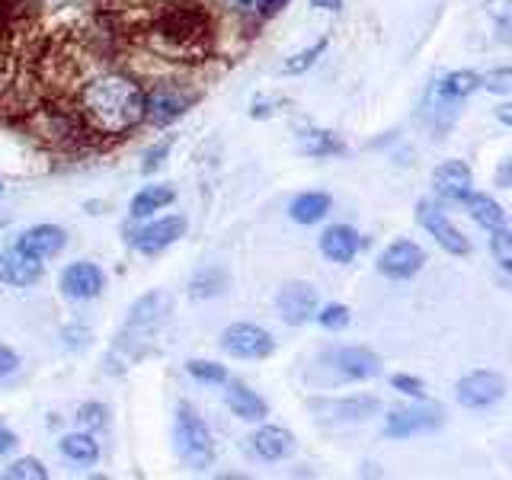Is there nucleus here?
<instances>
[{
    "label": "nucleus",
    "instance_id": "obj_28",
    "mask_svg": "<svg viewBox=\"0 0 512 480\" xmlns=\"http://www.w3.org/2000/svg\"><path fill=\"white\" fill-rule=\"evenodd\" d=\"M218 4L244 20H272L288 7V0H218Z\"/></svg>",
    "mask_w": 512,
    "mask_h": 480
},
{
    "label": "nucleus",
    "instance_id": "obj_10",
    "mask_svg": "<svg viewBox=\"0 0 512 480\" xmlns=\"http://www.w3.org/2000/svg\"><path fill=\"white\" fill-rule=\"evenodd\" d=\"M445 423V407L429 404V407H410V410H391L388 423H384V436L388 439H410L420 432H432Z\"/></svg>",
    "mask_w": 512,
    "mask_h": 480
},
{
    "label": "nucleus",
    "instance_id": "obj_29",
    "mask_svg": "<svg viewBox=\"0 0 512 480\" xmlns=\"http://www.w3.org/2000/svg\"><path fill=\"white\" fill-rule=\"evenodd\" d=\"M327 45H330V39L324 36V39H317L311 48H301L298 55H292V58H288V61L282 64V71H285V74H304V71H311L314 64L320 61V55L327 52Z\"/></svg>",
    "mask_w": 512,
    "mask_h": 480
},
{
    "label": "nucleus",
    "instance_id": "obj_4",
    "mask_svg": "<svg viewBox=\"0 0 512 480\" xmlns=\"http://www.w3.org/2000/svg\"><path fill=\"white\" fill-rule=\"evenodd\" d=\"M176 452H180V458L189 464L192 471L212 468V461H215L212 432H208L205 420L196 413L192 404L176 407Z\"/></svg>",
    "mask_w": 512,
    "mask_h": 480
},
{
    "label": "nucleus",
    "instance_id": "obj_45",
    "mask_svg": "<svg viewBox=\"0 0 512 480\" xmlns=\"http://www.w3.org/2000/svg\"><path fill=\"white\" fill-rule=\"evenodd\" d=\"M0 192H4V183H0Z\"/></svg>",
    "mask_w": 512,
    "mask_h": 480
},
{
    "label": "nucleus",
    "instance_id": "obj_9",
    "mask_svg": "<svg viewBox=\"0 0 512 480\" xmlns=\"http://www.w3.org/2000/svg\"><path fill=\"white\" fill-rule=\"evenodd\" d=\"M416 221H420L423 228L439 240L445 253H452V256H468L471 253L468 237H464L455 224L448 221V215L442 212V205H436L432 199H423L420 205H416Z\"/></svg>",
    "mask_w": 512,
    "mask_h": 480
},
{
    "label": "nucleus",
    "instance_id": "obj_33",
    "mask_svg": "<svg viewBox=\"0 0 512 480\" xmlns=\"http://www.w3.org/2000/svg\"><path fill=\"white\" fill-rule=\"evenodd\" d=\"M490 253H493V260L500 263V269H512V234L506 231V224L503 228H493V237H490Z\"/></svg>",
    "mask_w": 512,
    "mask_h": 480
},
{
    "label": "nucleus",
    "instance_id": "obj_16",
    "mask_svg": "<svg viewBox=\"0 0 512 480\" xmlns=\"http://www.w3.org/2000/svg\"><path fill=\"white\" fill-rule=\"evenodd\" d=\"M474 186V173L464 160H445L432 170V189L442 202H461Z\"/></svg>",
    "mask_w": 512,
    "mask_h": 480
},
{
    "label": "nucleus",
    "instance_id": "obj_7",
    "mask_svg": "<svg viewBox=\"0 0 512 480\" xmlns=\"http://www.w3.org/2000/svg\"><path fill=\"white\" fill-rule=\"evenodd\" d=\"M458 404L468 407V410H487L493 404H500L506 397V378L500 372H484V368H477V372L464 375L458 381Z\"/></svg>",
    "mask_w": 512,
    "mask_h": 480
},
{
    "label": "nucleus",
    "instance_id": "obj_30",
    "mask_svg": "<svg viewBox=\"0 0 512 480\" xmlns=\"http://www.w3.org/2000/svg\"><path fill=\"white\" fill-rule=\"evenodd\" d=\"M317 324L324 327V330H333V333H340L352 324V311L346 308V304L340 301H333V304H324V308H317Z\"/></svg>",
    "mask_w": 512,
    "mask_h": 480
},
{
    "label": "nucleus",
    "instance_id": "obj_36",
    "mask_svg": "<svg viewBox=\"0 0 512 480\" xmlns=\"http://www.w3.org/2000/svg\"><path fill=\"white\" fill-rule=\"evenodd\" d=\"M480 87H487L490 93L509 96L512 93V71L509 68H496V71L480 74Z\"/></svg>",
    "mask_w": 512,
    "mask_h": 480
},
{
    "label": "nucleus",
    "instance_id": "obj_5",
    "mask_svg": "<svg viewBox=\"0 0 512 480\" xmlns=\"http://www.w3.org/2000/svg\"><path fill=\"white\" fill-rule=\"evenodd\" d=\"M320 372H327V378H317V384H343V381H372L381 375V359L372 349L365 346H343L324 352L317 359Z\"/></svg>",
    "mask_w": 512,
    "mask_h": 480
},
{
    "label": "nucleus",
    "instance_id": "obj_34",
    "mask_svg": "<svg viewBox=\"0 0 512 480\" xmlns=\"http://www.w3.org/2000/svg\"><path fill=\"white\" fill-rule=\"evenodd\" d=\"M228 279H224V272L212 269V272H202V276L192 282V298H212V295H221Z\"/></svg>",
    "mask_w": 512,
    "mask_h": 480
},
{
    "label": "nucleus",
    "instance_id": "obj_22",
    "mask_svg": "<svg viewBox=\"0 0 512 480\" xmlns=\"http://www.w3.org/2000/svg\"><path fill=\"white\" fill-rule=\"evenodd\" d=\"M228 404L240 420H247V423H260L269 416V404L256 391H250L244 381L228 378Z\"/></svg>",
    "mask_w": 512,
    "mask_h": 480
},
{
    "label": "nucleus",
    "instance_id": "obj_12",
    "mask_svg": "<svg viewBox=\"0 0 512 480\" xmlns=\"http://www.w3.org/2000/svg\"><path fill=\"white\" fill-rule=\"evenodd\" d=\"M144 103H148V119L157 128H167L176 122L183 112L196 103V93H186L176 84H157L151 93H144Z\"/></svg>",
    "mask_w": 512,
    "mask_h": 480
},
{
    "label": "nucleus",
    "instance_id": "obj_18",
    "mask_svg": "<svg viewBox=\"0 0 512 480\" xmlns=\"http://www.w3.org/2000/svg\"><path fill=\"white\" fill-rule=\"evenodd\" d=\"M477 87H480V74H474V71H448V74H442L436 80V84H432L429 100H436L442 109H452L461 100H468Z\"/></svg>",
    "mask_w": 512,
    "mask_h": 480
},
{
    "label": "nucleus",
    "instance_id": "obj_21",
    "mask_svg": "<svg viewBox=\"0 0 512 480\" xmlns=\"http://www.w3.org/2000/svg\"><path fill=\"white\" fill-rule=\"evenodd\" d=\"M317 413H330L336 420H346V423H359L375 416L381 410V400L378 397H343V400H314L311 404Z\"/></svg>",
    "mask_w": 512,
    "mask_h": 480
},
{
    "label": "nucleus",
    "instance_id": "obj_1",
    "mask_svg": "<svg viewBox=\"0 0 512 480\" xmlns=\"http://www.w3.org/2000/svg\"><path fill=\"white\" fill-rule=\"evenodd\" d=\"M74 119L84 125V132L103 138H122L148 119V103L138 80L128 74H103L93 77L77 93Z\"/></svg>",
    "mask_w": 512,
    "mask_h": 480
},
{
    "label": "nucleus",
    "instance_id": "obj_6",
    "mask_svg": "<svg viewBox=\"0 0 512 480\" xmlns=\"http://www.w3.org/2000/svg\"><path fill=\"white\" fill-rule=\"evenodd\" d=\"M221 349L234 359H269L276 352V340L272 333L256 327V324H231L221 330Z\"/></svg>",
    "mask_w": 512,
    "mask_h": 480
},
{
    "label": "nucleus",
    "instance_id": "obj_32",
    "mask_svg": "<svg viewBox=\"0 0 512 480\" xmlns=\"http://www.w3.org/2000/svg\"><path fill=\"white\" fill-rule=\"evenodd\" d=\"M7 480H48V468L39 458H16L4 471Z\"/></svg>",
    "mask_w": 512,
    "mask_h": 480
},
{
    "label": "nucleus",
    "instance_id": "obj_3",
    "mask_svg": "<svg viewBox=\"0 0 512 480\" xmlns=\"http://www.w3.org/2000/svg\"><path fill=\"white\" fill-rule=\"evenodd\" d=\"M167 314V295L164 292H154V295H144L135 301V308L128 311V320H125V330L119 336L116 349L122 346H132L125 352V365L141 359L144 352H148V343L154 340V333L160 327V320Z\"/></svg>",
    "mask_w": 512,
    "mask_h": 480
},
{
    "label": "nucleus",
    "instance_id": "obj_23",
    "mask_svg": "<svg viewBox=\"0 0 512 480\" xmlns=\"http://www.w3.org/2000/svg\"><path fill=\"white\" fill-rule=\"evenodd\" d=\"M58 452L64 461L77 464V468H90V464L100 461V442L90 432H68V436H61Z\"/></svg>",
    "mask_w": 512,
    "mask_h": 480
},
{
    "label": "nucleus",
    "instance_id": "obj_35",
    "mask_svg": "<svg viewBox=\"0 0 512 480\" xmlns=\"http://www.w3.org/2000/svg\"><path fill=\"white\" fill-rule=\"evenodd\" d=\"M487 13L496 20V29H500V39L509 42V29H512V0H487Z\"/></svg>",
    "mask_w": 512,
    "mask_h": 480
},
{
    "label": "nucleus",
    "instance_id": "obj_40",
    "mask_svg": "<svg viewBox=\"0 0 512 480\" xmlns=\"http://www.w3.org/2000/svg\"><path fill=\"white\" fill-rule=\"evenodd\" d=\"M16 368H20V356L10 349V346H4L0 343V378H7V375H13Z\"/></svg>",
    "mask_w": 512,
    "mask_h": 480
},
{
    "label": "nucleus",
    "instance_id": "obj_42",
    "mask_svg": "<svg viewBox=\"0 0 512 480\" xmlns=\"http://www.w3.org/2000/svg\"><path fill=\"white\" fill-rule=\"evenodd\" d=\"M311 7L327 10V13H340L343 10V0H311Z\"/></svg>",
    "mask_w": 512,
    "mask_h": 480
},
{
    "label": "nucleus",
    "instance_id": "obj_27",
    "mask_svg": "<svg viewBox=\"0 0 512 480\" xmlns=\"http://www.w3.org/2000/svg\"><path fill=\"white\" fill-rule=\"evenodd\" d=\"M298 151L308 157H333V154H343L346 144L333 132H324V128H308V132L298 135Z\"/></svg>",
    "mask_w": 512,
    "mask_h": 480
},
{
    "label": "nucleus",
    "instance_id": "obj_8",
    "mask_svg": "<svg viewBox=\"0 0 512 480\" xmlns=\"http://www.w3.org/2000/svg\"><path fill=\"white\" fill-rule=\"evenodd\" d=\"M320 308L317 288L311 282H285L276 295V311L288 327H304Z\"/></svg>",
    "mask_w": 512,
    "mask_h": 480
},
{
    "label": "nucleus",
    "instance_id": "obj_26",
    "mask_svg": "<svg viewBox=\"0 0 512 480\" xmlns=\"http://www.w3.org/2000/svg\"><path fill=\"white\" fill-rule=\"evenodd\" d=\"M176 202V189L160 183V186H144L138 196L132 199V218H151L160 208H167Z\"/></svg>",
    "mask_w": 512,
    "mask_h": 480
},
{
    "label": "nucleus",
    "instance_id": "obj_11",
    "mask_svg": "<svg viewBox=\"0 0 512 480\" xmlns=\"http://www.w3.org/2000/svg\"><path fill=\"white\" fill-rule=\"evenodd\" d=\"M423 266H426V253L420 244H413V240H394V244L384 247V253L378 256V272L394 282L413 279Z\"/></svg>",
    "mask_w": 512,
    "mask_h": 480
},
{
    "label": "nucleus",
    "instance_id": "obj_13",
    "mask_svg": "<svg viewBox=\"0 0 512 480\" xmlns=\"http://www.w3.org/2000/svg\"><path fill=\"white\" fill-rule=\"evenodd\" d=\"M61 295L71 298V301H93L103 295L106 288V276L103 269L90 263V260H80V263H71L68 269L61 272Z\"/></svg>",
    "mask_w": 512,
    "mask_h": 480
},
{
    "label": "nucleus",
    "instance_id": "obj_37",
    "mask_svg": "<svg viewBox=\"0 0 512 480\" xmlns=\"http://www.w3.org/2000/svg\"><path fill=\"white\" fill-rule=\"evenodd\" d=\"M170 148H173V135H164L154 144V148H148V154H144V164H141V173H154L167 160Z\"/></svg>",
    "mask_w": 512,
    "mask_h": 480
},
{
    "label": "nucleus",
    "instance_id": "obj_14",
    "mask_svg": "<svg viewBox=\"0 0 512 480\" xmlns=\"http://www.w3.org/2000/svg\"><path fill=\"white\" fill-rule=\"evenodd\" d=\"M183 234H186V218L183 215H167V218H157L151 224H144V228L135 234L132 244L144 256H157V253H164L167 247H173Z\"/></svg>",
    "mask_w": 512,
    "mask_h": 480
},
{
    "label": "nucleus",
    "instance_id": "obj_41",
    "mask_svg": "<svg viewBox=\"0 0 512 480\" xmlns=\"http://www.w3.org/2000/svg\"><path fill=\"white\" fill-rule=\"evenodd\" d=\"M13 448H16V436H13L10 429H4V426H0V458H4V455H10Z\"/></svg>",
    "mask_w": 512,
    "mask_h": 480
},
{
    "label": "nucleus",
    "instance_id": "obj_19",
    "mask_svg": "<svg viewBox=\"0 0 512 480\" xmlns=\"http://www.w3.org/2000/svg\"><path fill=\"white\" fill-rule=\"evenodd\" d=\"M359 247H362L359 231L349 228V224H333V228L320 234V253H324L330 263H352Z\"/></svg>",
    "mask_w": 512,
    "mask_h": 480
},
{
    "label": "nucleus",
    "instance_id": "obj_43",
    "mask_svg": "<svg viewBox=\"0 0 512 480\" xmlns=\"http://www.w3.org/2000/svg\"><path fill=\"white\" fill-rule=\"evenodd\" d=\"M496 116H500V122H503V125H512V106H509V103L496 106Z\"/></svg>",
    "mask_w": 512,
    "mask_h": 480
},
{
    "label": "nucleus",
    "instance_id": "obj_17",
    "mask_svg": "<svg viewBox=\"0 0 512 480\" xmlns=\"http://www.w3.org/2000/svg\"><path fill=\"white\" fill-rule=\"evenodd\" d=\"M247 442H250V452L263 461H285V458H292L298 448L295 436L282 426H260Z\"/></svg>",
    "mask_w": 512,
    "mask_h": 480
},
{
    "label": "nucleus",
    "instance_id": "obj_24",
    "mask_svg": "<svg viewBox=\"0 0 512 480\" xmlns=\"http://www.w3.org/2000/svg\"><path fill=\"white\" fill-rule=\"evenodd\" d=\"M461 202H464L468 215L480 224V228L493 231V228H503V224H506L503 205L496 202V199H490V196H484V192H468V196H464Z\"/></svg>",
    "mask_w": 512,
    "mask_h": 480
},
{
    "label": "nucleus",
    "instance_id": "obj_2",
    "mask_svg": "<svg viewBox=\"0 0 512 480\" xmlns=\"http://www.w3.org/2000/svg\"><path fill=\"white\" fill-rule=\"evenodd\" d=\"M212 16L196 0H173L154 13L151 42L173 61H202L212 52Z\"/></svg>",
    "mask_w": 512,
    "mask_h": 480
},
{
    "label": "nucleus",
    "instance_id": "obj_39",
    "mask_svg": "<svg viewBox=\"0 0 512 480\" xmlns=\"http://www.w3.org/2000/svg\"><path fill=\"white\" fill-rule=\"evenodd\" d=\"M391 388L400 391V394H407V397H416V400L426 397V384L420 378H413V375H394L391 378Z\"/></svg>",
    "mask_w": 512,
    "mask_h": 480
},
{
    "label": "nucleus",
    "instance_id": "obj_44",
    "mask_svg": "<svg viewBox=\"0 0 512 480\" xmlns=\"http://www.w3.org/2000/svg\"><path fill=\"white\" fill-rule=\"evenodd\" d=\"M509 183V160H503V167H500V186Z\"/></svg>",
    "mask_w": 512,
    "mask_h": 480
},
{
    "label": "nucleus",
    "instance_id": "obj_31",
    "mask_svg": "<svg viewBox=\"0 0 512 480\" xmlns=\"http://www.w3.org/2000/svg\"><path fill=\"white\" fill-rule=\"evenodd\" d=\"M186 372L196 378L199 384H228V368L218 362H205V359H189Z\"/></svg>",
    "mask_w": 512,
    "mask_h": 480
},
{
    "label": "nucleus",
    "instance_id": "obj_15",
    "mask_svg": "<svg viewBox=\"0 0 512 480\" xmlns=\"http://www.w3.org/2000/svg\"><path fill=\"white\" fill-rule=\"evenodd\" d=\"M68 244V234L58 224H32L20 237H16V250L32 256V260H48V256H58Z\"/></svg>",
    "mask_w": 512,
    "mask_h": 480
},
{
    "label": "nucleus",
    "instance_id": "obj_38",
    "mask_svg": "<svg viewBox=\"0 0 512 480\" xmlns=\"http://www.w3.org/2000/svg\"><path fill=\"white\" fill-rule=\"evenodd\" d=\"M77 420L90 426V429H103L109 423V410L103 404H96V400H90V404H84L77 410Z\"/></svg>",
    "mask_w": 512,
    "mask_h": 480
},
{
    "label": "nucleus",
    "instance_id": "obj_20",
    "mask_svg": "<svg viewBox=\"0 0 512 480\" xmlns=\"http://www.w3.org/2000/svg\"><path fill=\"white\" fill-rule=\"evenodd\" d=\"M42 279V260H32V256L20 253V250H7L0 253V282H7L13 288H26L36 285Z\"/></svg>",
    "mask_w": 512,
    "mask_h": 480
},
{
    "label": "nucleus",
    "instance_id": "obj_25",
    "mask_svg": "<svg viewBox=\"0 0 512 480\" xmlns=\"http://www.w3.org/2000/svg\"><path fill=\"white\" fill-rule=\"evenodd\" d=\"M330 205H333V199L327 192H301V196L288 205V215H292L295 224H317L327 218Z\"/></svg>",
    "mask_w": 512,
    "mask_h": 480
}]
</instances>
